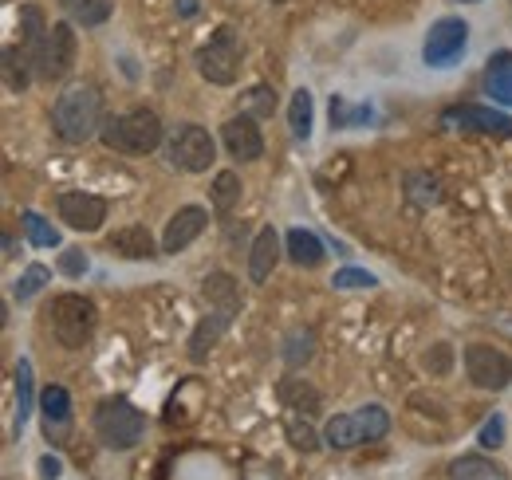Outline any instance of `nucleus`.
I'll return each mask as SVG.
<instances>
[{"mask_svg": "<svg viewBox=\"0 0 512 480\" xmlns=\"http://www.w3.org/2000/svg\"><path fill=\"white\" fill-rule=\"evenodd\" d=\"M52 126L67 146H83L87 138H95L103 130V95L91 83H75L52 107Z\"/></svg>", "mask_w": 512, "mask_h": 480, "instance_id": "f257e3e1", "label": "nucleus"}, {"mask_svg": "<svg viewBox=\"0 0 512 480\" xmlns=\"http://www.w3.org/2000/svg\"><path fill=\"white\" fill-rule=\"evenodd\" d=\"M99 138L107 150H119V154H150L162 146V119L146 107H134L127 115H107Z\"/></svg>", "mask_w": 512, "mask_h": 480, "instance_id": "f03ea898", "label": "nucleus"}, {"mask_svg": "<svg viewBox=\"0 0 512 480\" xmlns=\"http://www.w3.org/2000/svg\"><path fill=\"white\" fill-rule=\"evenodd\" d=\"M241 63H245V44H241V32L229 28V24H221V28L209 36V44L197 48V71H201V79L213 83V87L237 83Z\"/></svg>", "mask_w": 512, "mask_h": 480, "instance_id": "7ed1b4c3", "label": "nucleus"}, {"mask_svg": "<svg viewBox=\"0 0 512 480\" xmlns=\"http://www.w3.org/2000/svg\"><path fill=\"white\" fill-rule=\"evenodd\" d=\"M95 323H99V311H95V303L87 300V296L64 292L48 307V327H52L56 343L67 347V351H79L95 335Z\"/></svg>", "mask_w": 512, "mask_h": 480, "instance_id": "20e7f679", "label": "nucleus"}, {"mask_svg": "<svg viewBox=\"0 0 512 480\" xmlns=\"http://www.w3.org/2000/svg\"><path fill=\"white\" fill-rule=\"evenodd\" d=\"M386 433H390V414H386L379 402H371V406H359L355 414H339V418L327 421L323 445H331V449H355V445H367V441H383Z\"/></svg>", "mask_w": 512, "mask_h": 480, "instance_id": "39448f33", "label": "nucleus"}, {"mask_svg": "<svg viewBox=\"0 0 512 480\" xmlns=\"http://www.w3.org/2000/svg\"><path fill=\"white\" fill-rule=\"evenodd\" d=\"M95 433H99V441L107 449H134L142 441V433H146V418L127 398H107L95 410Z\"/></svg>", "mask_w": 512, "mask_h": 480, "instance_id": "423d86ee", "label": "nucleus"}, {"mask_svg": "<svg viewBox=\"0 0 512 480\" xmlns=\"http://www.w3.org/2000/svg\"><path fill=\"white\" fill-rule=\"evenodd\" d=\"M166 158H170V166L182 170V174H205V170L213 166V158H217V142L209 138L205 126L182 122V126H174V134H170V142H166Z\"/></svg>", "mask_w": 512, "mask_h": 480, "instance_id": "0eeeda50", "label": "nucleus"}, {"mask_svg": "<svg viewBox=\"0 0 512 480\" xmlns=\"http://www.w3.org/2000/svg\"><path fill=\"white\" fill-rule=\"evenodd\" d=\"M469 48V24L461 16H442L430 24L426 44H422V60L426 67H453Z\"/></svg>", "mask_w": 512, "mask_h": 480, "instance_id": "6e6552de", "label": "nucleus"}, {"mask_svg": "<svg viewBox=\"0 0 512 480\" xmlns=\"http://www.w3.org/2000/svg\"><path fill=\"white\" fill-rule=\"evenodd\" d=\"M465 374H469L473 386H481V390H509L512 359L501 355L497 347L473 343V347H465Z\"/></svg>", "mask_w": 512, "mask_h": 480, "instance_id": "1a4fd4ad", "label": "nucleus"}, {"mask_svg": "<svg viewBox=\"0 0 512 480\" xmlns=\"http://www.w3.org/2000/svg\"><path fill=\"white\" fill-rule=\"evenodd\" d=\"M56 209H60V221L75 233H99L103 221H107V201L99 193H83V189L60 193Z\"/></svg>", "mask_w": 512, "mask_h": 480, "instance_id": "9d476101", "label": "nucleus"}, {"mask_svg": "<svg viewBox=\"0 0 512 480\" xmlns=\"http://www.w3.org/2000/svg\"><path fill=\"white\" fill-rule=\"evenodd\" d=\"M75 32H71V24H52V32H48V48H44V60L36 67V79H44V83H56V79H64L67 71L75 67Z\"/></svg>", "mask_w": 512, "mask_h": 480, "instance_id": "9b49d317", "label": "nucleus"}, {"mask_svg": "<svg viewBox=\"0 0 512 480\" xmlns=\"http://www.w3.org/2000/svg\"><path fill=\"white\" fill-rule=\"evenodd\" d=\"M221 142H225L229 158H237V162H256L264 154V134L253 115H233L221 126Z\"/></svg>", "mask_w": 512, "mask_h": 480, "instance_id": "f8f14e48", "label": "nucleus"}, {"mask_svg": "<svg viewBox=\"0 0 512 480\" xmlns=\"http://www.w3.org/2000/svg\"><path fill=\"white\" fill-rule=\"evenodd\" d=\"M205 225H209V213H205V209H197V205H186V209H178V213L170 217L166 233H162V252H170V256L186 252L193 240L205 233Z\"/></svg>", "mask_w": 512, "mask_h": 480, "instance_id": "ddd939ff", "label": "nucleus"}, {"mask_svg": "<svg viewBox=\"0 0 512 480\" xmlns=\"http://www.w3.org/2000/svg\"><path fill=\"white\" fill-rule=\"evenodd\" d=\"M446 126H461V130H477V134H512V119L493 111V107H477V103H465V107H449L442 115Z\"/></svg>", "mask_w": 512, "mask_h": 480, "instance_id": "4468645a", "label": "nucleus"}, {"mask_svg": "<svg viewBox=\"0 0 512 480\" xmlns=\"http://www.w3.org/2000/svg\"><path fill=\"white\" fill-rule=\"evenodd\" d=\"M276 264H280V237H276L272 225H264L253 237V248H249V280H253V284H264Z\"/></svg>", "mask_w": 512, "mask_h": 480, "instance_id": "2eb2a0df", "label": "nucleus"}, {"mask_svg": "<svg viewBox=\"0 0 512 480\" xmlns=\"http://www.w3.org/2000/svg\"><path fill=\"white\" fill-rule=\"evenodd\" d=\"M276 398H280L284 410L304 414V418H316V414L323 410L320 390H316L312 382H304V378H284V382L276 386Z\"/></svg>", "mask_w": 512, "mask_h": 480, "instance_id": "dca6fc26", "label": "nucleus"}, {"mask_svg": "<svg viewBox=\"0 0 512 480\" xmlns=\"http://www.w3.org/2000/svg\"><path fill=\"white\" fill-rule=\"evenodd\" d=\"M20 32H24V56L32 60V71L44 60V48H48V24H44V12L36 4H24L20 8Z\"/></svg>", "mask_w": 512, "mask_h": 480, "instance_id": "f3484780", "label": "nucleus"}, {"mask_svg": "<svg viewBox=\"0 0 512 480\" xmlns=\"http://www.w3.org/2000/svg\"><path fill=\"white\" fill-rule=\"evenodd\" d=\"M107 248L119 252V256H127V260H150V256H158V252H154V237H150L146 225L115 229V233L107 237Z\"/></svg>", "mask_w": 512, "mask_h": 480, "instance_id": "a211bd4d", "label": "nucleus"}, {"mask_svg": "<svg viewBox=\"0 0 512 480\" xmlns=\"http://www.w3.org/2000/svg\"><path fill=\"white\" fill-rule=\"evenodd\" d=\"M201 296L209 300V307H217V311H229V315H237L245 300H241V284L229 276V272H209L205 276V288H201Z\"/></svg>", "mask_w": 512, "mask_h": 480, "instance_id": "6ab92c4d", "label": "nucleus"}, {"mask_svg": "<svg viewBox=\"0 0 512 480\" xmlns=\"http://www.w3.org/2000/svg\"><path fill=\"white\" fill-rule=\"evenodd\" d=\"M40 414H44V433L48 437H60L67 425H71V394L64 386H48L40 394Z\"/></svg>", "mask_w": 512, "mask_h": 480, "instance_id": "aec40b11", "label": "nucleus"}, {"mask_svg": "<svg viewBox=\"0 0 512 480\" xmlns=\"http://www.w3.org/2000/svg\"><path fill=\"white\" fill-rule=\"evenodd\" d=\"M229 323H233V315H229V311H213V315H205L190 335V359L205 362V355L217 347V339L225 335V327H229Z\"/></svg>", "mask_w": 512, "mask_h": 480, "instance_id": "412c9836", "label": "nucleus"}, {"mask_svg": "<svg viewBox=\"0 0 512 480\" xmlns=\"http://www.w3.org/2000/svg\"><path fill=\"white\" fill-rule=\"evenodd\" d=\"M284 248H288V260H292L296 268H320L323 256H327L323 240L316 237V233H308V229H288Z\"/></svg>", "mask_w": 512, "mask_h": 480, "instance_id": "4be33fe9", "label": "nucleus"}, {"mask_svg": "<svg viewBox=\"0 0 512 480\" xmlns=\"http://www.w3.org/2000/svg\"><path fill=\"white\" fill-rule=\"evenodd\" d=\"M36 410V386H32V362H16V437L24 433V425Z\"/></svg>", "mask_w": 512, "mask_h": 480, "instance_id": "5701e85b", "label": "nucleus"}, {"mask_svg": "<svg viewBox=\"0 0 512 480\" xmlns=\"http://www.w3.org/2000/svg\"><path fill=\"white\" fill-rule=\"evenodd\" d=\"M449 480H509V473L489 457H457L449 465Z\"/></svg>", "mask_w": 512, "mask_h": 480, "instance_id": "b1692460", "label": "nucleus"}, {"mask_svg": "<svg viewBox=\"0 0 512 480\" xmlns=\"http://www.w3.org/2000/svg\"><path fill=\"white\" fill-rule=\"evenodd\" d=\"M485 91H489L497 103L512 107V52L489 60V67H485Z\"/></svg>", "mask_w": 512, "mask_h": 480, "instance_id": "393cba45", "label": "nucleus"}, {"mask_svg": "<svg viewBox=\"0 0 512 480\" xmlns=\"http://www.w3.org/2000/svg\"><path fill=\"white\" fill-rule=\"evenodd\" d=\"M71 24H83V28H99L111 20V0H60Z\"/></svg>", "mask_w": 512, "mask_h": 480, "instance_id": "a878e982", "label": "nucleus"}, {"mask_svg": "<svg viewBox=\"0 0 512 480\" xmlns=\"http://www.w3.org/2000/svg\"><path fill=\"white\" fill-rule=\"evenodd\" d=\"M312 359H316V331H308V327L288 331V339H284V362L292 370H300V366H308Z\"/></svg>", "mask_w": 512, "mask_h": 480, "instance_id": "bb28decb", "label": "nucleus"}, {"mask_svg": "<svg viewBox=\"0 0 512 480\" xmlns=\"http://www.w3.org/2000/svg\"><path fill=\"white\" fill-rule=\"evenodd\" d=\"M241 178L233 174V170H221L217 178H213V189H209V197H213V209L217 213H233L237 205H241Z\"/></svg>", "mask_w": 512, "mask_h": 480, "instance_id": "cd10ccee", "label": "nucleus"}, {"mask_svg": "<svg viewBox=\"0 0 512 480\" xmlns=\"http://www.w3.org/2000/svg\"><path fill=\"white\" fill-rule=\"evenodd\" d=\"M312 91L308 87H300L296 95H292V103H288V126H292V134L304 142L308 134H312Z\"/></svg>", "mask_w": 512, "mask_h": 480, "instance_id": "c85d7f7f", "label": "nucleus"}, {"mask_svg": "<svg viewBox=\"0 0 512 480\" xmlns=\"http://www.w3.org/2000/svg\"><path fill=\"white\" fill-rule=\"evenodd\" d=\"M52 280V268H44V264H28L24 272H20V280L12 284V296H16V303H28L36 300L40 292H44V284Z\"/></svg>", "mask_w": 512, "mask_h": 480, "instance_id": "c756f323", "label": "nucleus"}, {"mask_svg": "<svg viewBox=\"0 0 512 480\" xmlns=\"http://www.w3.org/2000/svg\"><path fill=\"white\" fill-rule=\"evenodd\" d=\"M28 56L24 52H16V48H4V91H12V95H20L28 83H32V75H28Z\"/></svg>", "mask_w": 512, "mask_h": 480, "instance_id": "7c9ffc66", "label": "nucleus"}, {"mask_svg": "<svg viewBox=\"0 0 512 480\" xmlns=\"http://www.w3.org/2000/svg\"><path fill=\"white\" fill-rule=\"evenodd\" d=\"M20 221H24V233H28V240H32L36 248H56V244H60V233H56L40 213H32V209H28Z\"/></svg>", "mask_w": 512, "mask_h": 480, "instance_id": "2f4dec72", "label": "nucleus"}, {"mask_svg": "<svg viewBox=\"0 0 512 480\" xmlns=\"http://www.w3.org/2000/svg\"><path fill=\"white\" fill-rule=\"evenodd\" d=\"M241 103H245V111H249L253 119H264V115H272V111H276V91H272L268 83H256V87L245 91V99H241Z\"/></svg>", "mask_w": 512, "mask_h": 480, "instance_id": "473e14b6", "label": "nucleus"}, {"mask_svg": "<svg viewBox=\"0 0 512 480\" xmlns=\"http://www.w3.org/2000/svg\"><path fill=\"white\" fill-rule=\"evenodd\" d=\"M379 280L371 276V272H363V268H339L335 276H331V288L335 292H355V288H375Z\"/></svg>", "mask_w": 512, "mask_h": 480, "instance_id": "72a5a7b5", "label": "nucleus"}, {"mask_svg": "<svg viewBox=\"0 0 512 480\" xmlns=\"http://www.w3.org/2000/svg\"><path fill=\"white\" fill-rule=\"evenodd\" d=\"M288 441H292L296 449H304V453H316V449H320V433H316L308 421H300V414L288 418Z\"/></svg>", "mask_w": 512, "mask_h": 480, "instance_id": "f704fd0d", "label": "nucleus"}, {"mask_svg": "<svg viewBox=\"0 0 512 480\" xmlns=\"http://www.w3.org/2000/svg\"><path fill=\"white\" fill-rule=\"evenodd\" d=\"M410 181L418 185V189H410V197L418 201V205H438L442 201V189H438V181L426 178V174H410Z\"/></svg>", "mask_w": 512, "mask_h": 480, "instance_id": "c9c22d12", "label": "nucleus"}, {"mask_svg": "<svg viewBox=\"0 0 512 480\" xmlns=\"http://www.w3.org/2000/svg\"><path fill=\"white\" fill-rule=\"evenodd\" d=\"M371 111H359V107H347L339 95H331V126H355L359 119H367Z\"/></svg>", "mask_w": 512, "mask_h": 480, "instance_id": "e433bc0d", "label": "nucleus"}, {"mask_svg": "<svg viewBox=\"0 0 512 480\" xmlns=\"http://www.w3.org/2000/svg\"><path fill=\"white\" fill-rule=\"evenodd\" d=\"M481 445H485V449H501V445H505V418L493 414V418L481 425Z\"/></svg>", "mask_w": 512, "mask_h": 480, "instance_id": "4c0bfd02", "label": "nucleus"}, {"mask_svg": "<svg viewBox=\"0 0 512 480\" xmlns=\"http://www.w3.org/2000/svg\"><path fill=\"white\" fill-rule=\"evenodd\" d=\"M60 272H67V276H83V272H87V256H83L79 248H64V256H60Z\"/></svg>", "mask_w": 512, "mask_h": 480, "instance_id": "58836bf2", "label": "nucleus"}, {"mask_svg": "<svg viewBox=\"0 0 512 480\" xmlns=\"http://www.w3.org/2000/svg\"><path fill=\"white\" fill-rule=\"evenodd\" d=\"M449 359H453V351H449V343H438L430 355H426V366L434 370V374H446L449 370Z\"/></svg>", "mask_w": 512, "mask_h": 480, "instance_id": "ea45409f", "label": "nucleus"}, {"mask_svg": "<svg viewBox=\"0 0 512 480\" xmlns=\"http://www.w3.org/2000/svg\"><path fill=\"white\" fill-rule=\"evenodd\" d=\"M40 477H44V480L60 477V457H52V453H48V457L40 461Z\"/></svg>", "mask_w": 512, "mask_h": 480, "instance_id": "a19ab883", "label": "nucleus"}, {"mask_svg": "<svg viewBox=\"0 0 512 480\" xmlns=\"http://www.w3.org/2000/svg\"><path fill=\"white\" fill-rule=\"evenodd\" d=\"M197 8H201L197 0H174V12H178L182 20H190V16H197Z\"/></svg>", "mask_w": 512, "mask_h": 480, "instance_id": "79ce46f5", "label": "nucleus"}, {"mask_svg": "<svg viewBox=\"0 0 512 480\" xmlns=\"http://www.w3.org/2000/svg\"><path fill=\"white\" fill-rule=\"evenodd\" d=\"M465 4H481V0H465Z\"/></svg>", "mask_w": 512, "mask_h": 480, "instance_id": "37998d69", "label": "nucleus"}, {"mask_svg": "<svg viewBox=\"0 0 512 480\" xmlns=\"http://www.w3.org/2000/svg\"><path fill=\"white\" fill-rule=\"evenodd\" d=\"M268 4H284V0H268Z\"/></svg>", "mask_w": 512, "mask_h": 480, "instance_id": "c03bdc74", "label": "nucleus"}]
</instances>
